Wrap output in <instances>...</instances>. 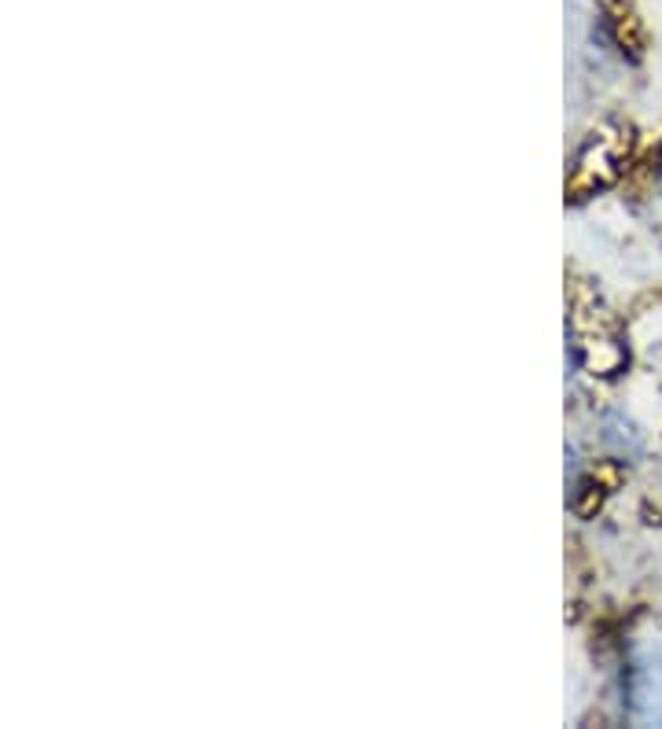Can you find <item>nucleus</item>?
<instances>
[{
  "label": "nucleus",
  "mask_w": 662,
  "mask_h": 729,
  "mask_svg": "<svg viewBox=\"0 0 662 729\" xmlns=\"http://www.w3.org/2000/svg\"><path fill=\"white\" fill-rule=\"evenodd\" d=\"M626 696H629V711L637 718L662 722V652L644 656V660L634 663Z\"/></svg>",
  "instance_id": "obj_1"
}]
</instances>
